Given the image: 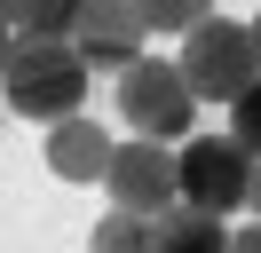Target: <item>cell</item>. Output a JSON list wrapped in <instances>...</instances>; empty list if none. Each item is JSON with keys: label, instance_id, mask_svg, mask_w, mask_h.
<instances>
[{"label": "cell", "instance_id": "obj_16", "mask_svg": "<svg viewBox=\"0 0 261 253\" xmlns=\"http://www.w3.org/2000/svg\"><path fill=\"white\" fill-rule=\"evenodd\" d=\"M253 47H261V16H253Z\"/></svg>", "mask_w": 261, "mask_h": 253}, {"label": "cell", "instance_id": "obj_9", "mask_svg": "<svg viewBox=\"0 0 261 253\" xmlns=\"http://www.w3.org/2000/svg\"><path fill=\"white\" fill-rule=\"evenodd\" d=\"M87 0H0V16H8V32H32V40H71V24H80Z\"/></svg>", "mask_w": 261, "mask_h": 253}, {"label": "cell", "instance_id": "obj_7", "mask_svg": "<svg viewBox=\"0 0 261 253\" xmlns=\"http://www.w3.org/2000/svg\"><path fill=\"white\" fill-rule=\"evenodd\" d=\"M111 150H119V142L103 135L87 111H80V119H56V127H48V174H56V182H71V190H80V182H103Z\"/></svg>", "mask_w": 261, "mask_h": 253}, {"label": "cell", "instance_id": "obj_13", "mask_svg": "<svg viewBox=\"0 0 261 253\" xmlns=\"http://www.w3.org/2000/svg\"><path fill=\"white\" fill-rule=\"evenodd\" d=\"M8 56H16V32H8V16H0V111H8Z\"/></svg>", "mask_w": 261, "mask_h": 253}, {"label": "cell", "instance_id": "obj_3", "mask_svg": "<svg viewBox=\"0 0 261 253\" xmlns=\"http://www.w3.org/2000/svg\"><path fill=\"white\" fill-rule=\"evenodd\" d=\"M182 79H190L198 103H238L245 87L261 79V47H253V24H229V16H206V24L182 40Z\"/></svg>", "mask_w": 261, "mask_h": 253}, {"label": "cell", "instance_id": "obj_10", "mask_svg": "<svg viewBox=\"0 0 261 253\" xmlns=\"http://www.w3.org/2000/svg\"><path fill=\"white\" fill-rule=\"evenodd\" d=\"M87 253H150V214L111 206V214L95 221V237H87Z\"/></svg>", "mask_w": 261, "mask_h": 253}, {"label": "cell", "instance_id": "obj_4", "mask_svg": "<svg viewBox=\"0 0 261 253\" xmlns=\"http://www.w3.org/2000/svg\"><path fill=\"white\" fill-rule=\"evenodd\" d=\"M182 206H206V214H238L245 206V182H253V150L238 135H190L182 142Z\"/></svg>", "mask_w": 261, "mask_h": 253}, {"label": "cell", "instance_id": "obj_2", "mask_svg": "<svg viewBox=\"0 0 261 253\" xmlns=\"http://www.w3.org/2000/svg\"><path fill=\"white\" fill-rule=\"evenodd\" d=\"M119 119H127L135 135L182 150V142L198 135V95H190V79H182V63L174 56H143L135 71H119Z\"/></svg>", "mask_w": 261, "mask_h": 253}, {"label": "cell", "instance_id": "obj_8", "mask_svg": "<svg viewBox=\"0 0 261 253\" xmlns=\"http://www.w3.org/2000/svg\"><path fill=\"white\" fill-rule=\"evenodd\" d=\"M150 253H229V221L206 206H166L150 221Z\"/></svg>", "mask_w": 261, "mask_h": 253}, {"label": "cell", "instance_id": "obj_11", "mask_svg": "<svg viewBox=\"0 0 261 253\" xmlns=\"http://www.w3.org/2000/svg\"><path fill=\"white\" fill-rule=\"evenodd\" d=\"M135 8H143V24H150V32H174V40H190V32L214 16V0H135Z\"/></svg>", "mask_w": 261, "mask_h": 253}, {"label": "cell", "instance_id": "obj_5", "mask_svg": "<svg viewBox=\"0 0 261 253\" xmlns=\"http://www.w3.org/2000/svg\"><path fill=\"white\" fill-rule=\"evenodd\" d=\"M103 190H111V206L159 221L166 206H182V158H174V142H150V135L119 142L111 166H103Z\"/></svg>", "mask_w": 261, "mask_h": 253}, {"label": "cell", "instance_id": "obj_12", "mask_svg": "<svg viewBox=\"0 0 261 253\" xmlns=\"http://www.w3.org/2000/svg\"><path fill=\"white\" fill-rule=\"evenodd\" d=\"M229 135H238V142H245V150H253V158H261V79H253V87H245V95H238V103H229Z\"/></svg>", "mask_w": 261, "mask_h": 253}, {"label": "cell", "instance_id": "obj_15", "mask_svg": "<svg viewBox=\"0 0 261 253\" xmlns=\"http://www.w3.org/2000/svg\"><path fill=\"white\" fill-rule=\"evenodd\" d=\"M245 214L261 221V158H253V182H245Z\"/></svg>", "mask_w": 261, "mask_h": 253}, {"label": "cell", "instance_id": "obj_6", "mask_svg": "<svg viewBox=\"0 0 261 253\" xmlns=\"http://www.w3.org/2000/svg\"><path fill=\"white\" fill-rule=\"evenodd\" d=\"M143 40H150V24H143L135 0H87L80 24H71V47H80L87 71H135V63L150 56Z\"/></svg>", "mask_w": 261, "mask_h": 253}, {"label": "cell", "instance_id": "obj_1", "mask_svg": "<svg viewBox=\"0 0 261 253\" xmlns=\"http://www.w3.org/2000/svg\"><path fill=\"white\" fill-rule=\"evenodd\" d=\"M87 79H95V71L80 63L71 40H32V32H24L16 56H8V111H16V119H40V127L80 119Z\"/></svg>", "mask_w": 261, "mask_h": 253}, {"label": "cell", "instance_id": "obj_14", "mask_svg": "<svg viewBox=\"0 0 261 253\" xmlns=\"http://www.w3.org/2000/svg\"><path fill=\"white\" fill-rule=\"evenodd\" d=\"M229 253H261V221H245V230H229Z\"/></svg>", "mask_w": 261, "mask_h": 253}]
</instances>
